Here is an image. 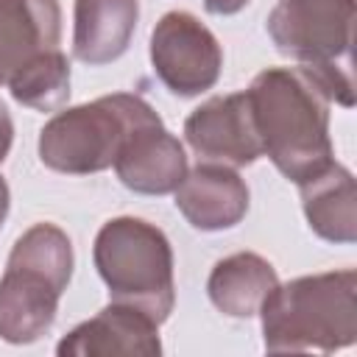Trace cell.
Instances as JSON below:
<instances>
[{
  "mask_svg": "<svg viewBox=\"0 0 357 357\" xmlns=\"http://www.w3.org/2000/svg\"><path fill=\"white\" fill-rule=\"evenodd\" d=\"M245 95L262 156L284 178L298 184L335 159L329 137L332 98L307 67H268L254 75Z\"/></svg>",
  "mask_w": 357,
  "mask_h": 357,
  "instance_id": "6da1fadb",
  "label": "cell"
},
{
  "mask_svg": "<svg viewBox=\"0 0 357 357\" xmlns=\"http://www.w3.org/2000/svg\"><path fill=\"white\" fill-rule=\"evenodd\" d=\"M265 351H337L357 340V273L351 268L276 284L259 307Z\"/></svg>",
  "mask_w": 357,
  "mask_h": 357,
  "instance_id": "7a4b0ae2",
  "label": "cell"
},
{
  "mask_svg": "<svg viewBox=\"0 0 357 357\" xmlns=\"http://www.w3.org/2000/svg\"><path fill=\"white\" fill-rule=\"evenodd\" d=\"M73 243L56 223H33L11 245L0 276V337L14 346L50 332L73 276Z\"/></svg>",
  "mask_w": 357,
  "mask_h": 357,
  "instance_id": "3957f363",
  "label": "cell"
},
{
  "mask_svg": "<svg viewBox=\"0 0 357 357\" xmlns=\"http://www.w3.org/2000/svg\"><path fill=\"white\" fill-rule=\"evenodd\" d=\"M92 259L112 301L137 307L156 324L170 318L176 304L173 248L156 223L131 215L106 220L95 234Z\"/></svg>",
  "mask_w": 357,
  "mask_h": 357,
  "instance_id": "277c9868",
  "label": "cell"
},
{
  "mask_svg": "<svg viewBox=\"0 0 357 357\" xmlns=\"http://www.w3.org/2000/svg\"><path fill=\"white\" fill-rule=\"evenodd\" d=\"M354 20L357 0H279L265 31L282 56L296 59L324 84L332 103L351 109Z\"/></svg>",
  "mask_w": 357,
  "mask_h": 357,
  "instance_id": "5b68a950",
  "label": "cell"
},
{
  "mask_svg": "<svg viewBox=\"0 0 357 357\" xmlns=\"http://www.w3.org/2000/svg\"><path fill=\"white\" fill-rule=\"evenodd\" d=\"M156 117L153 106L134 92L103 95L92 103L53 114L39 131V159L67 176H89L114 165L128 131Z\"/></svg>",
  "mask_w": 357,
  "mask_h": 357,
  "instance_id": "8992f818",
  "label": "cell"
},
{
  "mask_svg": "<svg viewBox=\"0 0 357 357\" xmlns=\"http://www.w3.org/2000/svg\"><path fill=\"white\" fill-rule=\"evenodd\" d=\"M151 64L173 95L195 98L218 84L223 47L195 14L167 11L151 31Z\"/></svg>",
  "mask_w": 357,
  "mask_h": 357,
  "instance_id": "52a82bcc",
  "label": "cell"
},
{
  "mask_svg": "<svg viewBox=\"0 0 357 357\" xmlns=\"http://www.w3.org/2000/svg\"><path fill=\"white\" fill-rule=\"evenodd\" d=\"M184 139L198 159L226 167L254 165L262 156V142L245 92L215 95L192 109L184 120Z\"/></svg>",
  "mask_w": 357,
  "mask_h": 357,
  "instance_id": "ba28073f",
  "label": "cell"
},
{
  "mask_svg": "<svg viewBox=\"0 0 357 357\" xmlns=\"http://www.w3.org/2000/svg\"><path fill=\"white\" fill-rule=\"evenodd\" d=\"M112 167L131 192L167 195L187 173V153L156 114L128 131Z\"/></svg>",
  "mask_w": 357,
  "mask_h": 357,
  "instance_id": "9c48e42d",
  "label": "cell"
},
{
  "mask_svg": "<svg viewBox=\"0 0 357 357\" xmlns=\"http://www.w3.org/2000/svg\"><path fill=\"white\" fill-rule=\"evenodd\" d=\"M56 354L61 357H112V354H162L159 324L137 307L112 301L89 321L70 329Z\"/></svg>",
  "mask_w": 357,
  "mask_h": 357,
  "instance_id": "30bf717a",
  "label": "cell"
},
{
  "mask_svg": "<svg viewBox=\"0 0 357 357\" xmlns=\"http://www.w3.org/2000/svg\"><path fill=\"white\" fill-rule=\"evenodd\" d=\"M176 192V209L198 231H223L248 212V184L234 167L198 162L184 173Z\"/></svg>",
  "mask_w": 357,
  "mask_h": 357,
  "instance_id": "8fae6325",
  "label": "cell"
},
{
  "mask_svg": "<svg viewBox=\"0 0 357 357\" xmlns=\"http://www.w3.org/2000/svg\"><path fill=\"white\" fill-rule=\"evenodd\" d=\"M61 39L59 0H0V86L36 53Z\"/></svg>",
  "mask_w": 357,
  "mask_h": 357,
  "instance_id": "7c38bea8",
  "label": "cell"
},
{
  "mask_svg": "<svg viewBox=\"0 0 357 357\" xmlns=\"http://www.w3.org/2000/svg\"><path fill=\"white\" fill-rule=\"evenodd\" d=\"M139 0H75L73 56L89 67L117 61L137 31Z\"/></svg>",
  "mask_w": 357,
  "mask_h": 357,
  "instance_id": "4fadbf2b",
  "label": "cell"
},
{
  "mask_svg": "<svg viewBox=\"0 0 357 357\" xmlns=\"http://www.w3.org/2000/svg\"><path fill=\"white\" fill-rule=\"evenodd\" d=\"M307 226L326 243L351 245L357 240V187L354 176L335 159L298 181Z\"/></svg>",
  "mask_w": 357,
  "mask_h": 357,
  "instance_id": "5bb4252c",
  "label": "cell"
},
{
  "mask_svg": "<svg viewBox=\"0 0 357 357\" xmlns=\"http://www.w3.org/2000/svg\"><path fill=\"white\" fill-rule=\"evenodd\" d=\"M276 284V268L265 257L237 251L215 262L206 279V296L229 318H254Z\"/></svg>",
  "mask_w": 357,
  "mask_h": 357,
  "instance_id": "9a60e30c",
  "label": "cell"
},
{
  "mask_svg": "<svg viewBox=\"0 0 357 357\" xmlns=\"http://www.w3.org/2000/svg\"><path fill=\"white\" fill-rule=\"evenodd\" d=\"M11 98L33 112H56L70 100V61L56 50L36 53L8 81Z\"/></svg>",
  "mask_w": 357,
  "mask_h": 357,
  "instance_id": "2e32d148",
  "label": "cell"
},
{
  "mask_svg": "<svg viewBox=\"0 0 357 357\" xmlns=\"http://www.w3.org/2000/svg\"><path fill=\"white\" fill-rule=\"evenodd\" d=\"M11 142H14V120H11L8 109H6V103L0 100V165L8 156Z\"/></svg>",
  "mask_w": 357,
  "mask_h": 357,
  "instance_id": "e0dca14e",
  "label": "cell"
},
{
  "mask_svg": "<svg viewBox=\"0 0 357 357\" xmlns=\"http://www.w3.org/2000/svg\"><path fill=\"white\" fill-rule=\"evenodd\" d=\"M251 0H204V8L215 17H231L237 11H243Z\"/></svg>",
  "mask_w": 357,
  "mask_h": 357,
  "instance_id": "ac0fdd59",
  "label": "cell"
},
{
  "mask_svg": "<svg viewBox=\"0 0 357 357\" xmlns=\"http://www.w3.org/2000/svg\"><path fill=\"white\" fill-rule=\"evenodd\" d=\"M8 206H11V192H8L6 178L0 176V229H3V223H6V218H8Z\"/></svg>",
  "mask_w": 357,
  "mask_h": 357,
  "instance_id": "d6986e66",
  "label": "cell"
}]
</instances>
